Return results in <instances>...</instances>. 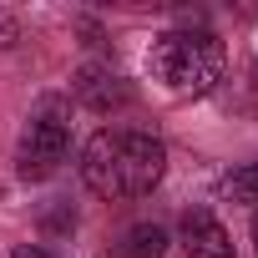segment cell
Wrapping results in <instances>:
<instances>
[{
    "instance_id": "3957f363",
    "label": "cell",
    "mask_w": 258,
    "mask_h": 258,
    "mask_svg": "<svg viewBox=\"0 0 258 258\" xmlns=\"http://www.w3.org/2000/svg\"><path fill=\"white\" fill-rule=\"evenodd\" d=\"M167 172V147L152 132H116V198H147Z\"/></svg>"
},
{
    "instance_id": "9c48e42d",
    "label": "cell",
    "mask_w": 258,
    "mask_h": 258,
    "mask_svg": "<svg viewBox=\"0 0 258 258\" xmlns=\"http://www.w3.org/2000/svg\"><path fill=\"white\" fill-rule=\"evenodd\" d=\"M11 258H56L51 248H41V243H16V253Z\"/></svg>"
},
{
    "instance_id": "52a82bcc",
    "label": "cell",
    "mask_w": 258,
    "mask_h": 258,
    "mask_svg": "<svg viewBox=\"0 0 258 258\" xmlns=\"http://www.w3.org/2000/svg\"><path fill=\"white\" fill-rule=\"evenodd\" d=\"M167 253V228L157 223H132L121 233V258H162Z\"/></svg>"
},
{
    "instance_id": "6da1fadb",
    "label": "cell",
    "mask_w": 258,
    "mask_h": 258,
    "mask_svg": "<svg viewBox=\"0 0 258 258\" xmlns=\"http://www.w3.org/2000/svg\"><path fill=\"white\" fill-rule=\"evenodd\" d=\"M223 41L213 31H167L147 46V71L172 96H208L223 81Z\"/></svg>"
},
{
    "instance_id": "7a4b0ae2",
    "label": "cell",
    "mask_w": 258,
    "mask_h": 258,
    "mask_svg": "<svg viewBox=\"0 0 258 258\" xmlns=\"http://www.w3.org/2000/svg\"><path fill=\"white\" fill-rule=\"evenodd\" d=\"M71 152V126H66V111L61 101H46L31 121H26V132H21V147H16V172L26 182H46L61 172Z\"/></svg>"
},
{
    "instance_id": "8992f818",
    "label": "cell",
    "mask_w": 258,
    "mask_h": 258,
    "mask_svg": "<svg viewBox=\"0 0 258 258\" xmlns=\"http://www.w3.org/2000/svg\"><path fill=\"white\" fill-rule=\"evenodd\" d=\"M81 182L96 198H116V132H96L81 147Z\"/></svg>"
},
{
    "instance_id": "5b68a950",
    "label": "cell",
    "mask_w": 258,
    "mask_h": 258,
    "mask_svg": "<svg viewBox=\"0 0 258 258\" xmlns=\"http://www.w3.org/2000/svg\"><path fill=\"white\" fill-rule=\"evenodd\" d=\"M182 248H187V258H233V238L208 208L182 213Z\"/></svg>"
},
{
    "instance_id": "277c9868",
    "label": "cell",
    "mask_w": 258,
    "mask_h": 258,
    "mask_svg": "<svg viewBox=\"0 0 258 258\" xmlns=\"http://www.w3.org/2000/svg\"><path fill=\"white\" fill-rule=\"evenodd\" d=\"M71 96L81 106H91V111H116V106L132 101V86H126L111 66H81L71 76Z\"/></svg>"
},
{
    "instance_id": "ba28073f",
    "label": "cell",
    "mask_w": 258,
    "mask_h": 258,
    "mask_svg": "<svg viewBox=\"0 0 258 258\" xmlns=\"http://www.w3.org/2000/svg\"><path fill=\"white\" fill-rule=\"evenodd\" d=\"M223 198L228 203H258V162H243L238 172L223 177Z\"/></svg>"
},
{
    "instance_id": "30bf717a",
    "label": "cell",
    "mask_w": 258,
    "mask_h": 258,
    "mask_svg": "<svg viewBox=\"0 0 258 258\" xmlns=\"http://www.w3.org/2000/svg\"><path fill=\"white\" fill-rule=\"evenodd\" d=\"M253 243H258V218H253Z\"/></svg>"
}]
</instances>
